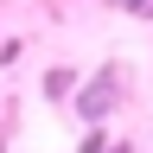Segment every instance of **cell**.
Instances as JSON below:
<instances>
[{"label": "cell", "mask_w": 153, "mask_h": 153, "mask_svg": "<svg viewBox=\"0 0 153 153\" xmlns=\"http://www.w3.org/2000/svg\"><path fill=\"white\" fill-rule=\"evenodd\" d=\"M121 108H128V64H121V57H108V64H96L83 83H76L70 115H76V128H108Z\"/></svg>", "instance_id": "1"}, {"label": "cell", "mask_w": 153, "mask_h": 153, "mask_svg": "<svg viewBox=\"0 0 153 153\" xmlns=\"http://www.w3.org/2000/svg\"><path fill=\"white\" fill-rule=\"evenodd\" d=\"M76 83H83V76H76L70 64H51L45 76H38V96H45V102H70V96H76Z\"/></svg>", "instance_id": "2"}, {"label": "cell", "mask_w": 153, "mask_h": 153, "mask_svg": "<svg viewBox=\"0 0 153 153\" xmlns=\"http://www.w3.org/2000/svg\"><path fill=\"white\" fill-rule=\"evenodd\" d=\"M108 147H115L108 128H83V134H76V153H108Z\"/></svg>", "instance_id": "3"}, {"label": "cell", "mask_w": 153, "mask_h": 153, "mask_svg": "<svg viewBox=\"0 0 153 153\" xmlns=\"http://www.w3.org/2000/svg\"><path fill=\"white\" fill-rule=\"evenodd\" d=\"M108 153H134V140H115V147H108Z\"/></svg>", "instance_id": "4"}]
</instances>
